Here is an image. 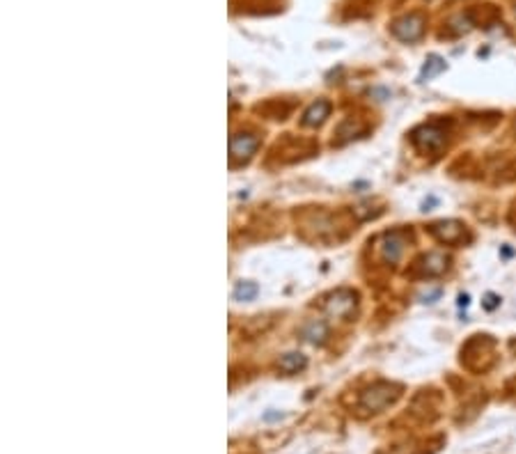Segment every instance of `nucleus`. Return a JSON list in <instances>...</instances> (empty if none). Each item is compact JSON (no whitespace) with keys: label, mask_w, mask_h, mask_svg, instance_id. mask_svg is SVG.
<instances>
[{"label":"nucleus","mask_w":516,"mask_h":454,"mask_svg":"<svg viewBox=\"0 0 516 454\" xmlns=\"http://www.w3.org/2000/svg\"><path fill=\"white\" fill-rule=\"evenodd\" d=\"M399 397V388L392 386V383H374L372 388H367L361 397V408L370 413H379L383 411L388 404H392Z\"/></svg>","instance_id":"1"},{"label":"nucleus","mask_w":516,"mask_h":454,"mask_svg":"<svg viewBox=\"0 0 516 454\" xmlns=\"http://www.w3.org/2000/svg\"><path fill=\"white\" fill-rule=\"evenodd\" d=\"M390 30L399 41H408V44L418 41L425 32V16L423 14H406V16H401V19H397L395 23H392Z\"/></svg>","instance_id":"2"},{"label":"nucleus","mask_w":516,"mask_h":454,"mask_svg":"<svg viewBox=\"0 0 516 454\" xmlns=\"http://www.w3.org/2000/svg\"><path fill=\"white\" fill-rule=\"evenodd\" d=\"M411 141L420 152H439L445 145V131L439 124H425L413 131Z\"/></svg>","instance_id":"3"},{"label":"nucleus","mask_w":516,"mask_h":454,"mask_svg":"<svg viewBox=\"0 0 516 454\" xmlns=\"http://www.w3.org/2000/svg\"><path fill=\"white\" fill-rule=\"evenodd\" d=\"M354 308H356V294L349 290H340L326 301V312L335 319H347Z\"/></svg>","instance_id":"4"},{"label":"nucleus","mask_w":516,"mask_h":454,"mask_svg":"<svg viewBox=\"0 0 516 454\" xmlns=\"http://www.w3.org/2000/svg\"><path fill=\"white\" fill-rule=\"evenodd\" d=\"M430 232L434 234L441 243H448V246H454L463 239L466 234V227H463L459 221H439L430 227Z\"/></svg>","instance_id":"5"},{"label":"nucleus","mask_w":516,"mask_h":454,"mask_svg":"<svg viewBox=\"0 0 516 454\" xmlns=\"http://www.w3.org/2000/svg\"><path fill=\"white\" fill-rule=\"evenodd\" d=\"M406 241H408L406 232H399L397 230V232L386 234V237H383V241H381V255H383V259H386L388 264H395V261L401 257V252H404Z\"/></svg>","instance_id":"6"},{"label":"nucleus","mask_w":516,"mask_h":454,"mask_svg":"<svg viewBox=\"0 0 516 454\" xmlns=\"http://www.w3.org/2000/svg\"><path fill=\"white\" fill-rule=\"evenodd\" d=\"M259 147V141L255 136L250 134H239L232 138L230 143V154H232V161H248L255 150Z\"/></svg>","instance_id":"7"},{"label":"nucleus","mask_w":516,"mask_h":454,"mask_svg":"<svg viewBox=\"0 0 516 454\" xmlns=\"http://www.w3.org/2000/svg\"><path fill=\"white\" fill-rule=\"evenodd\" d=\"M420 275H427V278H436V275H443L445 268H448V257L443 255V252H427V255L420 259Z\"/></svg>","instance_id":"8"},{"label":"nucleus","mask_w":516,"mask_h":454,"mask_svg":"<svg viewBox=\"0 0 516 454\" xmlns=\"http://www.w3.org/2000/svg\"><path fill=\"white\" fill-rule=\"evenodd\" d=\"M328 112H330V103H328V101H317V103H312L310 110L305 112L303 124H305V127H317V124H321V122L328 117Z\"/></svg>","instance_id":"9"},{"label":"nucleus","mask_w":516,"mask_h":454,"mask_svg":"<svg viewBox=\"0 0 516 454\" xmlns=\"http://www.w3.org/2000/svg\"><path fill=\"white\" fill-rule=\"evenodd\" d=\"M305 363H308V361H305L303 354H287V356L280 358L278 368L283 370V372H287V374H296L299 370L305 368Z\"/></svg>","instance_id":"10"},{"label":"nucleus","mask_w":516,"mask_h":454,"mask_svg":"<svg viewBox=\"0 0 516 454\" xmlns=\"http://www.w3.org/2000/svg\"><path fill=\"white\" fill-rule=\"evenodd\" d=\"M326 333L328 330H326V324H323V321H312V324H308L303 328V337L312 344H321Z\"/></svg>","instance_id":"11"},{"label":"nucleus","mask_w":516,"mask_h":454,"mask_svg":"<svg viewBox=\"0 0 516 454\" xmlns=\"http://www.w3.org/2000/svg\"><path fill=\"white\" fill-rule=\"evenodd\" d=\"M234 296H237L239 301H250V299H255V296H257V285H252V283H241V285L237 287V292H234Z\"/></svg>","instance_id":"12"},{"label":"nucleus","mask_w":516,"mask_h":454,"mask_svg":"<svg viewBox=\"0 0 516 454\" xmlns=\"http://www.w3.org/2000/svg\"><path fill=\"white\" fill-rule=\"evenodd\" d=\"M445 69V63L441 58H430V63L425 65V72H423V76H427V78H432V76H436V74H441Z\"/></svg>","instance_id":"13"},{"label":"nucleus","mask_w":516,"mask_h":454,"mask_svg":"<svg viewBox=\"0 0 516 454\" xmlns=\"http://www.w3.org/2000/svg\"><path fill=\"white\" fill-rule=\"evenodd\" d=\"M496 305H498V299H496L494 294H489V303H486V308L491 310V308H496Z\"/></svg>","instance_id":"14"},{"label":"nucleus","mask_w":516,"mask_h":454,"mask_svg":"<svg viewBox=\"0 0 516 454\" xmlns=\"http://www.w3.org/2000/svg\"><path fill=\"white\" fill-rule=\"evenodd\" d=\"M459 305H468V296H461V299H459Z\"/></svg>","instance_id":"15"}]
</instances>
